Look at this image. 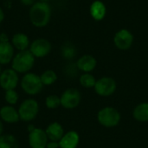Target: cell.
Instances as JSON below:
<instances>
[{"mask_svg": "<svg viewBox=\"0 0 148 148\" xmlns=\"http://www.w3.org/2000/svg\"><path fill=\"white\" fill-rule=\"evenodd\" d=\"M51 17V9L47 2L35 3L29 10V19L31 23L38 28L46 26Z\"/></svg>", "mask_w": 148, "mask_h": 148, "instance_id": "cell-1", "label": "cell"}, {"mask_svg": "<svg viewBox=\"0 0 148 148\" xmlns=\"http://www.w3.org/2000/svg\"><path fill=\"white\" fill-rule=\"evenodd\" d=\"M35 63V56L29 50H23L17 53L12 59V69L17 73H26L29 71Z\"/></svg>", "mask_w": 148, "mask_h": 148, "instance_id": "cell-2", "label": "cell"}, {"mask_svg": "<svg viewBox=\"0 0 148 148\" xmlns=\"http://www.w3.org/2000/svg\"><path fill=\"white\" fill-rule=\"evenodd\" d=\"M121 114L120 112L113 107H105L101 108L97 114L98 122L108 128L114 127L121 122Z\"/></svg>", "mask_w": 148, "mask_h": 148, "instance_id": "cell-3", "label": "cell"}, {"mask_svg": "<svg viewBox=\"0 0 148 148\" xmlns=\"http://www.w3.org/2000/svg\"><path fill=\"white\" fill-rule=\"evenodd\" d=\"M21 86L23 90L30 95L39 94L43 87L41 81V77L33 73H27L21 81Z\"/></svg>", "mask_w": 148, "mask_h": 148, "instance_id": "cell-4", "label": "cell"}, {"mask_svg": "<svg viewBox=\"0 0 148 148\" xmlns=\"http://www.w3.org/2000/svg\"><path fill=\"white\" fill-rule=\"evenodd\" d=\"M39 111V105L34 99H27L22 102L18 109V114L23 121L34 120Z\"/></svg>", "mask_w": 148, "mask_h": 148, "instance_id": "cell-5", "label": "cell"}, {"mask_svg": "<svg viewBox=\"0 0 148 148\" xmlns=\"http://www.w3.org/2000/svg\"><path fill=\"white\" fill-rule=\"evenodd\" d=\"M94 88L98 95L102 97H108L112 95L115 92L117 88V84L114 79H113L112 77L104 76L96 81Z\"/></svg>", "mask_w": 148, "mask_h": 148, "instance_id": "cell-6", "label": "cell"}, {"mask_svg": "<svg viewBox=\"0 0 148 148\" xmlns=\"http://www.w3.org/2000/svg\"><path fill=\"white\" fill-rule=\"evenodd\" d=\"M60 99L61 105L64 108L74 109L79 106L82 100V95L79 90L75 88H68L62 93Z\"/></svg>", "mask_w": 148, "mask_h": 148, "instance_id": "cell-7", "label": "cell"}, {"mask_svg": "<svg viewBox=\"0 0 148 148\" xmlns=\"http://www.w3.org/2000/svg\"><path fill=\"white\" fill-rule=\"evenodd\" d=\"M134 35L127 29H121L118 30L114 36V43L120 50L129 49L134 43Z\"/></svg>", "mask_w": 148, "mask_h": 148, "instance_id": "cell-8", "label": "cell"}, {"mask_svg": "<svg viewBox=\"0 0 148 148\" xmlns=\"http://www.w3.org/2000/svg\"><path fill=\"white\" fill-rule=\"evenodd\" d=\"M18 84V75L12 69H8L3 71L0 75V86L3 89H15Z\"/></svg>", "mask_w": 148, "mask_h": 148, "instance_id": "cell-9", "label": "cell"}, {"mask_svg": "<svg viewBox=\"0 0 148 148\" xmlns=\"http://www.w3.org/2000/svg\"><path fill=\"white\" fill-rule=\"evenodd\" d=\"M51 50L50 42L44 38H38L32 42L29 47V51L35 57L42 58L46 56Z\"/></svg>", "mask_w": 148, "mask_h": 148, "instance_id": "cell-10", "label": "cell"}, {"mask_svg": "<svg viewBox=\"0 0 148 148\" xmlns=\"http://www.w3.org/2000/svg\"><path fill=\"white\" fill-rule=\"evenodd\" d=\"M48 140L45 131L40 128H35L29 134V144L31 148H46Z\"/></svg>", "mask_w": 148, "mask_h": 148, "instance_id": "cell-11", "label": "cell"}, {"mask_svg": "<svg viewBox=\"0 0 148 148\" xmlns=\"http://www.w3.org/2000/svg\"><path fill=\"white\" fill-rule=\"evenodd\" d=\"M96 65H97V61L91 55H84L81 56L76 62V66L78 69L84 73L92 72L95 69Z\"/></svg>", "mask_w": 148, "mask_h": 148, "instance_id": "cell-12", "label": "cell"}, {"mask_svg": "<svg viewBox=\"0 0 148 148\" xmlns=\"http://www.w3.org/2000/svg\"><path fill=\"white\" fill-rule=\"evenodd\" d=\"M80 136L75 131H69L62 136L59 141L60 148H76L79 145Z\"/></svg>", "mask_w": 148, "mask_h": 148, "instance_id": "cell-13", "label": "cell"}, {"mask_svg": "<svg viewBox=\"0 0 148 148\" xmlns=\"http://www.w3.org/2000/svg\"><path fill=\"white\" fill-rule=\"evenodd\" d=\"M48 139L50 141H57L59 142L60 140L64 135V130L62 125L58 122H53L49 124L45 131Z\"/></svg>", "mask_w": 148, "mask_h": 148, "instance_id": "cell-14", "label": "cell"}, {"mask_svg": "<svg viewBox=\"0 0 148 148\" xmlns=\"http://www.w3.org/2000/svg\"><path fill=\"white\" fill-rule=\"evenodd\" d=\"M89 12H90L91 16L95 20L101 21L106 16L107 8L103 2L100 0H95L91 3L90 8H89Z\"/></svg>", "mask_w": 148, "mask_h": 148, "instance_id": "cell-15", "label": "cell"}, {"mask_svg": "<svg viewBox=\"0 0 148 148\" xmlns=\"http://www.w3.org/2000/svg\"><path fill=\"white\" fill-rule=\"evenodd\" d=\"M14 49L10 42H0V64H7L12 61Z\"/></svg>", "mask_w": 148, "mask_h": 148, "instance_id": "cell-16", "label": "cell"}, {"mask_svg": "<svg viewBox=\"0 0 148 148\" xmlns=\"http://www.w3.org/2000/svg\"><path fill=\"white\" fill-rule=\"evenodd\" d=\"M0 117L7 123H16L20 117L18 112L11 106H4L0 109Z\"/></svg>", "mask_w": 148, "mask_h": 148, "instance_id": "cell-17", "label": "cell"}, {"mask_svg": "<svg viewBox=\"0 0 148 148\" xmlns=\"http://www.w3.org/2000/svg\"><path fill=\"white\" fill-rule=\"evenodd\" d=\"M133 116L139 122H148V102L138 104L133 111Z\"/></svg>", "mask_w": 148, "mask_h": 148, "instance_id": "cell-18", "label": "cell"}, {"mask_svg": "<svg viewBox=\"0 0 148 148\" xmlns=\"http://www.w3.org/2000/svg\"><path fill=\"white\" fill-rule=\"evenodd\" d=\"M11 43L16 49H17L20 51H23L27 49L29 44V37L25 34L16 33L12 36Z\"/></svg>", "mask_w": 148, "mask_h": 148, "instance_id": "cell-19", "label": "cell"}, {"mask_svg": "<svg viewBox=\"0 0 148 148\" xmlns=\"http://www.w3.org/2000/svg\"><path fill=\"white\" fill-rule=\"evenodd\" d=\"M0 148H18V141L11 134H2L0 135Z\"/></svg>", "mask_w": 148, "mask_h": 148, "instance_id": "cell-20", "label": "cell"}, {"mask_svg": "<svg viewBox=\"0 0 148 148\" xmlns=\"http://www.w3.org/2000/svg\"><path fill=\"white\" fill-rule=\"evenodd\" d=\"M61 54L64 59L71 60L76 56V48L71 42H65L61 48Z\"/></svg>", "mask_w": 148, "mask_h": 148, "instance_id": "cell-21", "label": "cell"}, {"mask_svg": "<svg viewBox=\"0 0 148 148\" xmlns=\"http://www.w3.org/2000/svg\"><path fill=\"white\" fill-rule=\"evenodd\" d=\"M80 84L86 88H95V85L96 83V80L93 75L90 73H84L80 76Z\"/></svg>", "mask_w": 148, "mask_h": 148, "instance_id": "cell-22", "label": "cell"}, {"mask_svg": "<svg viewBox=\"0 0 148 148\" xmlns=\"http://www.w3.org/2000/svg\"><path fill=\"white\" fill-rule=\"evenodd\" d=\"M40 77H41V81H42V84L46 85V86L53 84L57 80V75H56V72L53 70H50V69L44 71L41 75Z\"/></svg>", "mask_w": 148, "mask_h": 148, "instance_id": "cell-23", "label": "cell"}, {"mask_svg": "<svg viewBox=\"0 0 148 148\" xmlns=\"http://www.w3.org/2000/svg\"><path fill=\"white\" fill-rule=\"evenodd\" d=\"M46 107L49 109H56L61 105V99L57 95H49L46 98L45 101Z\"/></svg>", "mask_w": 148, "mask_h": 148, "instance_id": "cell-24", "label": "cell"}, {"mask_svg": "<svg viewBox=\"0 0 148 148\" xmlns=\"http://www.w3.org/2000/svg\"><path fill=\"white\" fill-rule=\"evenodd\" d=\"M5 101L10 104V105H14L18 101V95L17 93L14 90V89H10V90H6L5 92V95H4Z\"/></svg>", "mask_w": 148, "mask_h": 148, "instance_id": "cell-25", "label": "cell"}, {"mask_svg": "<svg viewBox=\"0 0 148 148\" xmlns=\"http://www.w3.org/2000/svg\"><path fill=\"white\" fill-rule=\"evenodd\" d=\"M77 70H79V69L76 66V63L75 64H69L65 69V73L68 76L74 77L77 74Z\"/></svg>", "mask_w": 148, "mask_h": 148, "instance_id": "cell-26", "label": "cell"}, {"mask_svg": "<svg viewBox=\"0 0 148 148\" xmlns=\"http://www.w3.org/2000/svg\"><path fill=\"white\" fill-rule=\"evenodd\" d=\"M46 148H60L59 142H57V141H49V142H48Z\"/></svg>", "mask_w": 148, "mask_h": 148, "instance_id": "cell-27", "label": "cell"}, {"mask_svg": "<svg viewBox=\"0 0 148 148\" xmlns=\"http://www.w3.org/2000/svg\"><path fill=\"white\" fill-rule=\"evenodd\" d=\"M21 3L23 4V5H26V6H32L34 4V1L35 0H20Z\"/></svg>", "mask_w": 148, "mask_h": 148, "instance_id": "cell-28", "label": "cell"}, {"mask_svg": "<svg viewBox=\"0 0 148 148\" xmlns=\"http://www.w3.org/2000/svg\"><path fill=\"white\" fill-rule=\"evenodd\" d=\"M9 42V39H8V36L5 33H1L0 34V42Z\"/></svg>", "mask_w": 148, "mask_h": 148, "instance_id": "cell-29", "label": "cell"}, {"mask_svg": "<svg viewBox=\"0 0 148 148\" xmlns=\"http://www.w3.org/2000/svg\"><path fill=\"white\" fill-rule=\"evenodd\" d=\"M3 19H4V13H3V10H2V8L0 7V24L2 23Z\"/></svg>", "mask_w": 148, "mask_h": 148, "instance_id": "cell-30", "label": "cell"}, {"mask_svg": "<svg viewBox=\"0 0 148 148\" xmlns=\"http://www.w3.org/2000/svg\"><path fill=\"white\" fill-rule=\"evenodd\" d=\"M35 128H36V127H34V125H29V126L28 127V130H29V133H30L31 131H33Z\"/></svg>", "mask_w": 148, "mask_h": 148, "instance_id": "cell-31", "label": "cell"}, {"mask_svg": "<svg viewBox=\"0 0 148 148\" xmlns=\"http://www.w3.org/2000/svg\"><path fill=\"white\" fill-rule=\"evenodd\" d=\"M2 133H3V123L0 121V135H2Z\"/></svg>", "mask_w": 148, "mask_h": 148, "instance_id": "cell-32", "label": "cell"}, {"mask_svg": "<svg viewBox=\"0 0 148 148\" xmlns=\"http://www.w3.org/2000/svg\"><path fill=\"white\" fill-rule=\"evenodd\" d=\"M41 2H48V1H49V0H40Z\"/></svg>", "mask_w": 148, "mask_h": 148, "instance_id": "cell-33", "label": "cell"}, {"mask_svg": "<svg viewBox=\"0 0 148 148\" xmlns=\"http://www.w3.org/2000/svg\"><path fill=\"white\" fill-rule=\"evenodd\" d=\"M1 73H2V72H1V66H0V75H1Z\"/></svg>", "mask_w": 148, "mask_h": 148, "instance_id": "cell-34", "label": "cell"}]
</instances>
